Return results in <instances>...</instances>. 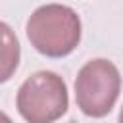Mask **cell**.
<instances>
[{
	"mask_svg": "<svg viewBox=\"0 0 123 123\" xmlns=\"http://www.w3.org/2000/svg\"><path fill=\"white\" fill-rule=\"evenodd\" d=\"M27 38L31 46L48 58H63L81 42V19L77 12L63 4H44L27 19Z\"/></svg>",
	"mask_w": 123,
	"mask_h": 123,
	"instance_id": "obj_1",
	"label": "cell"
},
{
	"mask_svg": "<svg viewBox=\"0 0 123 123\" xmlns=\"http://www.w3.org/2000/svg\"><path fill=\"white\" fill-rule=\"evenodd\" d=\"M19 56L21 48L13 29L8 23L0 21V83L12 79L19 65Z\"/></svg>",
	"mask_w": 123,
	"mask_h": 123,
	"instance_id": "obj_4",
	"label": "cell"
},
{
	"mask_svg": "<svg viewBox=\"0 0 123 123\" xmlns=\"http://www.w3.org/2000/svg\"><path fill=\"white\" fill-rule=\"evenodd\" d=\"M15 106L27 123H54L67 111V85L54 71H37L19 86Z\"/></svg>",
	"mask_w": 123,
	"mask_h": 123,
	"instance_id": "obj_2",
	"label": "cell"
},
{
	"mask_svg": "<svg viewBox=\"0 0 123 123\" xmlns=\"http://www.w3.org/2000/svg\"><path fill=\"white\" fill-rule=\"evenodd\" d=\"M119 69L106 58L86 62L75 79V100L79 110L88 117H104L119 98Z\"/></svg>",
	"mask_w": 123,
	"mask_h": 123,
	"instance_id": "obj_3",
	"label": "cell"
},
{
	"mask_svg": "<svg viewBox=\"0 0 123 123\" xmlns=\"http://www.w3.org/2000/svg\"><path fill=\"white\" fill-rule=\"evenodd\" d=\"M119 123H123V106H121V111H119Z\"/></svg>",
	"mask_w": 123,
	"mask_h": 123,
	"instance_id": "obj_6",
	"label": "cell"
},
{
	"mask_svg": "<svg viewBox=\"0 0 123 123\" xmlns=\"http://www.w3.org/2000/svg\"><path fill=\"white\" fill-rule=\"evenodd\" d=\"M71 123H73V121H71Z\"/></svg>",
	"mask_w": 123,
	"mask_h": 123,
	"instance_id": "obj_7",
	"label": "cell"
},
{
	"mask_svg": "<svg viewBox=\"0 0 123 123\" xmlns=\"http://www.w3.org/2000/svg\"><path fill=\"white\" fill-rule=\"evenodd\" d=\"M0 123H13V121H12V119H10L4 111H0Z\"/></svg>",
	"mask_w": 123,
	"mask_h": 123,
	"instance_id": "obj_5",
	"label": "cell"
}]
</instances>
